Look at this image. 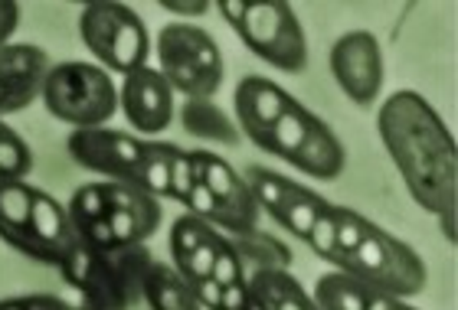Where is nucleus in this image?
Wrapping results in <instances>:
<instances>
[{
	"mask_svg": "<svg viewBox=\"0 0 458 310\" xmlns=\"http://www.w3.org/2000/svg\"><path fill=\"white\" fill-rule=\"evenodd\" d=\"M191 284L193 297L200 304L203 310H220V301H223V284L216 278H197V281H187Z\"/></svg>",
	"mask_w": 458,
	"mask_h": 310,
	"instance_id": "nucleus-25",
	"label": "nucleus"
},
{
	"mask_svg": "<svg viewBox=\"0 0 458 310\" xmlns=\"http://www.w3.org/2000/svg\"><path fill=\"white\" fill-rule=\"evenodd\" d=\"M377 128L410 197L432 216L458 213V147L429 98L412 88L393 92Z\"/></svg>",
	"mask_w": 458,
	"mask_h": 310,
	"instance_id": "nucleus-1",
	"label": "nucleus"
},
{
	"mask_svg": "<svg viewBox=\"0 0 458 310\" xmlns=\"http://www.w3.org/2000/svg\"><path fill=\"white\" fill-rule=\"evenodd\" d=\"M0 239L33 262L56 268L79 242L69 209L27 180L0 183Z\"/></svg>",
	"mask_w": 458,
	"mask_h": 310,
	"instance_id": "nucleus-5",
	"label": "nucleus"
},
{
	"mask_svg": "<svg viewBox=\"0 0 458 310\" xmlns=\"http://www.w3.org/2000/svg\"><path fill=\"white\" fill-rule=\"evenodd\" d=\"M66 147L79 167L92 170L106 180L131 183V187L151 193L154 199L167 197L171 167L181 154L177 144L144 141V138L114 131V128H79L69 134Z\"/></svg>",
	"mask_w": 458,
	"mask_h": 310,
	"instance_id": "nucleus-4",
	"label": "nucleus"
},
{
	"mask_svg": "<svg viewBox=\"0 0 458 310\" xmlns=\"http://www.w3.org/2000/svg\"><path fill=\"white\" fill-rule=\"evenodd\" d=\"M157 72L183 98H213L223 85V53L197 23H167L157 33Z\"/></svg>",
	"mask_w": 458,
	"mask_h": 310,
	"instance_id": "nucleus-11",
	"label": "nucleus"
},
{
	"mask_svg": "<svg viewBox=\"0 0 458 310\" xmlns=\"http://www.w3.org/2000/svg\"><path fill=\"white\" fill-rule=\"evenodd\" d=\"M181 124H183V131L193 134V138H200V141L239 144L236 121L223 112L220 105H213V98H183Z\"/></svg>",
	"mask_w": 458,
	"mask_h": 310,
	"instance_id": "nucleus-20",
	"label": "nucleus"
},
{
	"mask_svg": "<svg viewBox=\"0 0 458 310\" xmlns=\"http://www.w3.org/2000/svg\"><path fill=\"white\" fill-rule=\"evenodd\" d=\"M331 76L353 105L360 108L373 105L380 98L383 79H386L380 39L367 29H351L337 37L331 46Z\"/></svg>",
	"mask_w": 458,
	"mask_h": 310,
	"instance_id": "nucleus-13",
	"label": "nucleus"
},
{
	"mask_svg": "<svg viewBox=\"0 0 458 310\" xmlns=\"http://www.w3.org/2000/svg\"><path fill=\"white\" fill-rule=\"evenodd\" d=\"M33 170V151L13 128L0 121V183L23 180Z\"/></svg>",
	"mask_w": 458,
	"mask_h": 310,
	"instance_id": "nucleus-23",
	"label": "nucleus"
},
{
	"mask_svg": "<svg viewBox=\"0 0 458 310\" xmlns=\"http://www.w3.org/2000/svg\"><path fill=\"white\" fill-rule=\"evenodd\" d=\"M246 288L252 310H318L315 297L288 268H252L246 272Z\"/></svg>",
	"mask_w": 458,
	"mask_h": 310,
	"instance_id": "nucleus-18",
	"label": "nucleus"
},
{
	"mask_svg": "<svg viewBox=\"0 0 458 310\" xmlns=\"http://www.w3.org/2000/svg\"><path fill=\"white\" fill-rule=\"evenodd\" d=\"M220 17L229 23L252 56L278 72H301L308 66V37L292 4L282 0H220Z\"/></svg>",
	"mask_w": 458,
	"mask_h": 310,
	"instance_id": "nucleus-7",
	"label": "nucleus"
},
{
	"mask_svg": "<svg viewBox=\"0 0 458 310\" xmlns=\"http://www.w3.org/2000/svg\"><path fill=\"white\" fill-rule=\"evenodd\" d=\"M335 268L357 278V281L370 284L377 291L400 297V301H406L412 294H422V288L429 281L422 255L393 232L380 229L377 222L351 252L337 255Z\"/></svg>",
	"mask_w": 458,
	"mask_h": 310,
	"instance_id": "nucleus-8",
	"label": "nucleus"
},
{
	"mask_svg": "<svg viewBox=\"0 0 458 310\" xmlns=\"http://www.w3.org/2000/svg\"><path fill=\"white\" fill-rule=\"evenodd\" d=\"M380 294L383 291L357 281V278H351V274L327 272L318 278L311 297H315L318 310H370L373 301H377Z\"/></svg>",
	"mask_w": 458,
	"mask_h": 310,
	"instance_id": "nucleus-21",
	"label": "nucleus"
},
{
	"mask_svg": "<svg viewBox=\"0 0 458 310\" xmlns=\"http://www.w3.org/2000/svg\"><path fill=\"white\" fill-rule=\"evenodd\" d=\"M233 245H236L239 258H242V268L246 264H252V268H288L292 264V252L285 245L272 239V235H262L259 229L233 235Z\"/></svg>",
	"mask_w": 458,
	"mask_h": 310,
	"instance_id": "nucleus-22",
	"label": "nucleus"
},
{
	"mask_svg": "<svg viewBox=\"0 0 458 310\" xmlns=\"http://www.w3.org/2000/svg\"><path fill=\"white\" fill-rule=\"evenodd\" d=\"M167 13H174V17H181V23L187 17H203V13H210V4L207 0H164L161 4Z\"/></svg>",
	"mask_w": 458,
	"mask_h": 310,
	"instance_id": "nucleus-27",
	"label": "nucleus"
},
{
	"mask_svg": "<svg viewBox=\"0 0 458 310\" xmlns=\"http://www.w3.org/2000/svg\"><path fill=\"white\" fill-rule=\"evenodd\" d=\"M79 39L106 72H122V76L148 66V56L154 49L144 20L118 0L86 4L79 13Z\"/></svg>",
	"mask_w": 458,
	"mask_h": 310,
	"instance_id": "nucleus-10",
	"label": "nucleus"
},
{
	"mask_svg": "<svg viewBox=\"0 0 458 310\" xmlns=\"http://www.w3.org/2000/svg\"><path fill=\"white\" fill-rule=\"evenodd\" d=\"M39 102L56 121L79 128H106V121L118 112V85L106 69L96 63H56L49 69Z\"/></svg>",
	"mask_w": 458,
	"mask_h": 310,
	"instance_id": "nucleus-9",
	"label": "nucleus"
},
{
	"mask_svg": "<svg viewBox=\"0 0 458 310\" xmlns=\"http://www.w3.org/2000/svg\"><path fill=\"white\" fill-rule=\"evenodd\" d=\"M455 216H458V213H445V216H439L442 235L449 239V245H455Z\"/></svg>",
	"mask_w": 458,
	"mask_h": 310,
	"instance_id": "nucleus-28",
	"label": "nucleus"
},
{
	"mask_svg": "<svg viewBox=\"0 0 458 310\" xmlns=\"http://www.w3.org/2000/svg\"><path fill=\"white\" fill-rule=\"evenodd\" d=\"M0 310H79V307L56 297V294H17V297H4Z\"/></svg>",
	"mask_w": 458,
	"mask_h": 310,
	"instance_id": "nucleus-24",
	"label": "nucleus"
},
{
	"mask_svg": "<svg viewBox=\"0 0 458 310\" xmlns=\"http://www.w3.org/2000/svg\"><path fill=\"white\" fill-rule=\"evenodd\" d=\"M49 69L53 63H49L47 49L33 46V43L0 46V121L37 102L43 95Z\"/></svg>",
	"mask_w": 458,
	"mask_h": 310,
	"instance_id": "nucleus-16",
	"label": "nucleus"
},
{
	"mask_svg": "<svg viewBox=\"0 0 458 310\" xmlns=\"http://www.w3.org/2000/svg\"><path fill=\"white\" fill-rule=\"evenodd\" d=\"M141 301L148 310H203L193 297L191 284L174 272V264L154 258L141 284Z\"/></svg>",
	"mask_w": 458,
	"mask_h": 310,
	"instance_id": "nucleus-19",
	"label": "nucleus"
},
{
	"mask_svg": "<svg viewBox=\"0 0 458 310\" xmlns=\"http://www.w3.org/2000/svg\"><path fill=\"white\" fill-rule=\"evenodd\" d=\"M171 82L154 66H141L128 72L118 88V108L138 134H161L171 128L177 102H174Z\"/></svg>",
	"mask_w": 458,
	"mask_h": 310,
	"instance_id": "nucleus-14",
	"label": "nucleus"
},
{
	"mask_svg": "<svg viewBox=\"0 0 458 310\" xmlns=\"http://www.w3.org/2000/svg\"><path fill=\"white\" fill-rule=\"evenodd\" d=\"M191 160H193V173H197V180H200L203 187L213 193V199L226 209L229 232L233 235L252 232V229L259 226L262 209H259L246 177H239L236 170L229 167L226 160L213 151H191Z\"/></svg>",
	"mask_w": 458,
	"mask_h": 310,
	"instance_id": "nucleus-15",
	"label": "nucleus"
},
{
	"mask_svg": "<svg viewBox=\"0 0 458 310\" xmlns=\"http://www.w3.org/2000/svg\"><path fill=\"white\" fill-rule=\"evenodd\" d=\"M220 235L223 232H216V226L191 216V213L181 219H174V226H171L174 272L181 274L183 281L213 278V252H216Z\"/></svg>",
	"mask_w": 458,
	"mask_h": 310,
	"instance_id": "nucleus-17",
	"label": "nucleus"
},
{
	"mask_svg": "<svg viewBox=\"0 0 458 310\" xmlns=\"http://www.w3.org/2000/svg\"><path fill=\"white\" fill-rule=\"evenodd\" d=\"M236 124L259 151L285 160L311 180H337L347 167V151L325 118L288 95L266 76L239 79Z\"/></svg>",
	"mask_w": 458,
	"mask_h": 310,
	"instance_id": "nucleus-2",
	"label": "nucleus"
},
{
	"mask_svg": "<svg viewBox=\"0 0 458 310\" xmlns=\"http://www.w3.org/2000/svg\"><path fill=\"white\" fill-rule=\"evenodd\" d=\"M20 4L17 0H0V46H10V37L20 27Z\"/></svg>",
	"mask_w": 458,
	"mask_h": 310,
	"instance_id": "nucleus-26",
	"label": "nucleus"
},
{
	"mask_svg": "<svg viewBox=\"0 0 458 310\" xmlns=\"http://www.w3.org/2000/svg\"><path fill=\"white\" fill-rule=\"evenodd\" d=\"M154 255L144 245H122V248H92L76 242L59 272L96 310H131L141 301L144 274Z\"/></svg>",
	"mask_w": 458,
	"mask_h": 310,
	"instance_id": "nucleus-6",
	"label": "nucleus"
},
{
	"mask_svg": "<svg viewBox=\"0 0 458 310\" xmlns=\"http://www.w3.org/2000/svg\"><path fill=\"white\" fill-rule=\"evenodd\" d=\"M69 219L76 226L79 242L92 248H122L144 245L161 229V203L118 180H92L69 197Z\"/></svg>",
	"mask_w": 458,
	"mask_h": 310,
	"instance_id": "nucleus-3",
	"label": "nucleus"
},
{
	"mask_svg": "<svg viewBox=\"0 0 458 310\" xmlns=\"http://www.w3.org/2000/svg\"><path fill=\"white\" fill-rule=\"evenodd\" d=\"M406 310H416V307H406Z\"/></svg>",
	"mask_w": 458,
	"mask_h": 310,
	"instance_id": "nucleus-29",
	"label": "nucleus"
},
{
	"mask_svg": "<svg viewBox=\"0 0 458 310\" xmlns=\"http://www.w3.org/2000/svg\"><path fill=\"white\" fill-rule=\"evenodd\" d=\"M246 183H249V189H252V197H256L259 209L268 213L285 232L298 235L301 242H305L308 232L315 229L318 219L335 206L331 199H325L311 187L295 183V180H288L285 173H276V170H268V167H249Z\"/></svg>",
	"mask_w": 458,
	"mask_h": 310,
	"instance_id": "nucleus-12",
	"label": "nucleus"
}]
</instances>
